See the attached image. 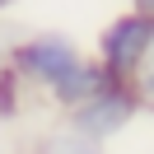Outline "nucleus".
<instances>
[{"mask_svg":"<svg viewBox=\"0 0 154 154\" xmlns=\"http://www.w3.org/2000/svg\"><path fill=\"white\" fill-rule=\"evenodd\" d=\"M19 98H23V84L10 66H0V117H14L19 112Z\"/></svg>","mask_w":154,"mask_h":154,"instance_id":"nucleus-6","label":"nucleus"},{"mask_svg":"<svg viewBox=\"0 0 154 154\" xmlns=\"http://www.w3.org/2000/svg\"><path fill=\"white\" fill-rule=\"evenodd\" d=\"M131 10L145 14V19H154V0H131Z\"/></svg>","mask_w":154,"mask_h":154,"instance_id":"nucleus-7","label":"nucleus"},{"mask_svg":"<svg viewBox=\"0 0 154 154\" xmlns=\"http://www.w3.org/2000/svg\"><path fill=\"white\" fill-rule=\"evenodd\" d=\"M149 47H154V19L126 10V14H117V19L98 33V56L94 61L107 70V79L131 84L135 70H140L145 56H149Z\"/></svg>","mask_w":154,"mask_h":154,"instance_id":"nucleus-2","label":"nucleus"},{"mask_svg":"<svg viewBox=\"0 0 154 154\" xmlns=\"http://www.w3.org/2000/svg\"><path fill=\"white\" fill-rule=\"evenodd\" d=\"M38 154H107L98 140H89V135L70 131V126H56V131H47L38 140Z\"/></svg>","mask_w":154,"mask_h":154,"instance_id":"nucleus-5","label":"nucleus"},{"mask_svg":"<svg viewBox=\"0 0 154 154\" xmlns=\"http://www.w3.org/2000/svg\"><path fill=\"white\" fill-rule=\"evenodd\" d=\"M140 112H145L140 94H135L131 84H117V79H112V84L98 89L89 103L70 107V112H66V126L79 131V135H89V140H98V145H107V140H117Z\"/></svg>","mask_w":154,"mask_h":154,"instance_id":"nucleus-3","label":"nucleus"},{"mask_svg":"<svg viewBox=\"0 0 154 154\" xmlns=\"http://www.w3.org/2000/svg\"><path fill=\"white\" fill-rule=\"evenodd\" d=\"M107 84H112V79H107V70L98 66L94 56H79L75 66H70L66 75L56 79V84H47V89H42V94H47L51 103L61 107V112H70V107H79V103H89V98H94L98 89H107Z\"/></svg>","mask_w":154,"mask_h":154,"instance_id":"nucleus-4","label":"nucleus"},{"mask_svg":"<svg viewBox=\"0 0 154 154\" xmlns=\"http://www.w3.org/2000/svg\"><path fill=\"white\" fill-rule=\"evenodd\" d=\"M0 66H5V47H0Z\"/></svg>","mask_w":154,"mask_h":154,"instance_id":"nucleus-9","label":"nucleus"},{"mask_svg":"<svg viewBox=\"0 0 154 154\" xmlns=\"http://www.w3.org/2000/svg\"><path fill=\"white\" fill-rule=\"evenodd\" d=\"M79 56H84L79 42L70 38V33H56V28L28 33V38H19V42L5 47V66L19 75L23 89H47V84H56Z\"/></svg>","mask_w":154,"mask_h":154,"instance_id":"nucleus-1","label":"nucleus"},{"mask_svg":"<svg viewBox=\"0 0 154 154\" xmlns=\"http://www.w3.org/2000/svg\"><path fill=\"white\" fill-rule=\"evenodd\" d=\"M5 10H14V0H0V14H5Z\"/></svg>","mask_w":154,"mask_h":154,"instance_id":"nucleus-8","label":"nucleus"}]
</instances>
